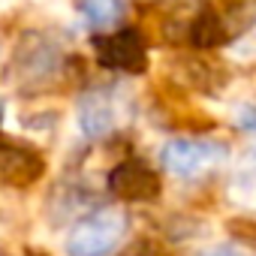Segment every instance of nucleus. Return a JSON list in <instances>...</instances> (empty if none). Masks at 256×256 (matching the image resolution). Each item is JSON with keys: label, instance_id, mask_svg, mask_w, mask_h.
I'll use <instances>...</instances> for the list:
<instances>
[{"label": "nucleus", "instance_id": "423d86ee", "mask_svg": "<svg viewBox=\"0 0 256 256\" xmlns=\"http://www.w3.org/2000/svg\"><path fill=\"white\" fill-rule=\"evenodd\" d=\"M232 120L244 130H256V106L253 102H238L232 108Z\"/></svg>", "mask_w": 256, "mask_h": 256}, {"label": "nucleus", "instance_id": "f03ea898", "mask_svg": "<svg viewBox=\"0 0 256 256\" xmlns=\"http://www.w3.org/2000/svg\"><path fill=\"white\" fill-rule=\"evenodd\" d=\"M229 157L226 145L223 142H214V139H190V136H181V139H169L160 151V163L169 175L175 178H199L217 166H223Z\"/></svg>", "mask_w": 256, "mask_h": 256}, {"label": "nucleus", "instance_id": "0eeeda50", "mask_svg": "<svg viewBox=\"0 0 256 256\" xmlns=\"http://www.w3.org/2000/svg\"><path fill=\"white\" fill-rule=\"evenodd\" d=\"M232 58H238V60H250V58H256V30H253V34H247L241 42H235Z\"/></svg>", "mask_w": 256, "mask_h": 256}, {"label": "nucleus", "instance_id": "9d476101", "mask_svg": "<svg viewBox=\"0 0 256 256\" xmlns=\"http://www.w3.org/2000/svg\"><path fill=\"white\" fill-rule=\"evenodd\" d=\"M40 4H48V0H40Z\"/></svg>", "mask_w": 256, "mask_h": 256}, {"label": "nucleus", "instance_id": "39448f33", "mask_svg": "<svg viewBox=\"0 0 256 256\" xmlns=\"http://www.w3.org/2000/svg\"><path fill=\"white\" fill-rule=\"evenodd\" d=\"M78 6H82V18L96 30L114 28L126 10L124 0H78Z\"/></svg>", "mask_w": 256, "mask_h": 256}, {"label": "nucleus", "instance_id": "1a4fd4ad", "mask_svg": "<svg viewBox=\"0 0 256 256\" xmlns=\"http://www.w3.org/2000/svg\"><path fill=\"white\" fill-rule=\"evenodd\" d=\"M6 6H12V0H0V10H6Z\"/></svg>", "mask_w": 256, "mask_h": 256}, {"label": "nucleus", "instance_id": "7ed1b4c3", "mask_svg": "<svg viewBox=\"0 0 256 256\" xmlns=\"http://www.w3.org/2000/svg\"><path fill=\"white\" fill-rule=\"evenodd\" d=\"M124 120V96L118 88H94L78 100V130L84 139H102Z\"/></svg>", "mask_w": 256, "mask_h": 256}, {"label": "nucleus", "instance_id": "6e6552de", "mask_svg": "<svg viewBox=\"0 0 256 256\" xmlns=\"http://www.w3.org/2000/svg\"><path fill=\"white\" fill-rule=\"evenodd\" d=\"M202 256H247L241 247H235V244H214V247H208Z\"/></svg>", "mask_w": 256, "mask_h": 256}, {"label": "nucleus", "instance_id": "20e7f679", "mask_svg": "<svg viewBox=\"0 0 256 256\" xmlns=\"http://www.w3.org/2000/svg\"><path fill=\"white\" fill-rule=\"evenodd\" d=\"M58 46L40 34H28L12 58V76L18 78V84H42L52 78L54 66H58Z\"/></svg>", "mask_w": 256, "mask_h": 256}, {"label": "nucleus", "instance_id": "f257e3e1", "mask_svg": "<svg viewBox=\"0 0 256 256\" xmlns=\"http://www.w3.org/2000/svg\"><path fill=\"white\" fill-rule=\"evenodd\" d=\"M130 220L120 208H96L76 220V226L66 232L64 253L66 256H112L120 241L126 238Z\"/></svg>", "mask_w": 256, "mask_h": 256}]
</instances>
